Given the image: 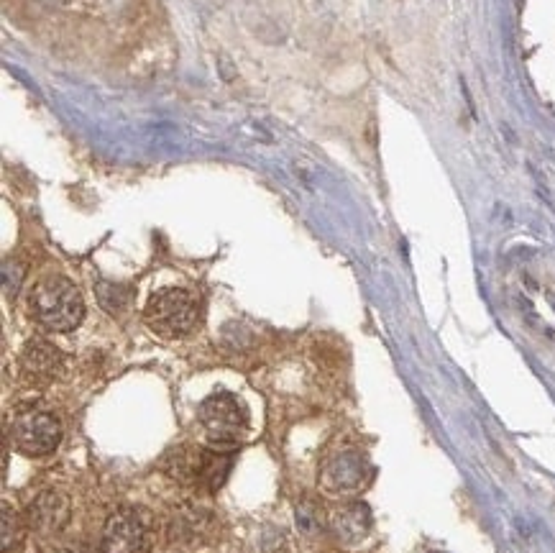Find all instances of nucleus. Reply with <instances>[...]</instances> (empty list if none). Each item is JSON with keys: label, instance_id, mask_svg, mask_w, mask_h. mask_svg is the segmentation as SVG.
<instances>
[{"label": "nucleus", "instance_id": "9b49d317", "mask_svg": "<svg viewBox=\"0 0 555 553\" xmlns=\"http://www.w3.org/2000/svg\"><path fill=\"white\" fill-rule=\"evenodd\" d=\"M98 295L103 308H108L110 313L123 310L128 305V290H123L121 285H108V282H103V285L98 287Z\"/></svg>", "mask_w": 555, "mask_h": 553}, {"label": "nucleus", "instance_id": "9d476101", "mask_svg": "<svg viewBox=\"0 0 555 553\" xmlns=\"http://www.w3.org/2000/svg\"><path fill=\"white\" fill-rule=\"evenodd\" d=\"M24 528H21V518L11 505H3V553H11L13 548L21 543Z\"/></svg>", "mask_w": 555, "mask_h": 553}, {"label": "nucleus", "instance_id": "0eeeda50", "mask_svg": "<svg viewBox=\"0 0 555 553\" xmlns=\"http://www.w3.org/2000/svg\"><path fill=\"white\" fill-rule=\"evenodd\" d=\"M70 513V500L62 492L47 489L29 505V525L39 530V533H44V536H52V533H59L64 525L70 523Z\"/></svg>", "mask_w": 555, "mask_h": 553}, {"label": "nucleus", "instance_id": "1a4fd4ad", "mask_svg": "<svg viewBox=\"0 0 555 553\" xmlns=\"http://www.w3.org/2000/svg\"><path fill=\"white\" fill-rule=\"evenodd\" d=\"M233 456L226 451H200V464H197V487H208L210 492L218 489L220 484L226 482L228 474H231Z\"/></svg>", "mask_w": 555, "mask_h": 553}, {"label": "nucleus", "instance_id": "f8f14e48", "mask_svg": "<svg viewBox=\"0 0 555 553\" xmlns=\"http://www.w3.org/2000/svg\"><path fill=\"white\" fill-rule=\"evenodd\" d=\"M67 553H95V551L90 546H85V543H80V546L70 548V551H67Z\"/></svg>", "mask_w": 555, "mask_h": 553}, {"label": "nucleus", "instance_id": "423d86ee", "mask_svg": "<svg viewBox=\"0 0 555 553\" xmlns=\"http://www.w3.org/2000/svg\"><path fill=\"white\" fill-rule=\"evenodd\" d=\"M21 374L29 379L31 385H47L62 374L64 356L57 346L47 344V341H29L26 349L21 351Z\"/></svg>", "mask_w": 555, "mask_h": 553}, {"label": "nucleus", "instance_id": "39448f33", "mask_svg": "<svg viewBox=\"0 0 555 553\" xmlns=\"http://www.w3.org/2000/svg\"><path fill=\"white\" fill-rule=\"evenodd\" d=\"M11 438L21 454L26 456H47L62 441V425L54 415L44 413V410H21L13 418Z\"/></svg>", "mask_w": 555, "mask_h": 553}, {"label": "nucleus", "instance_id": "20e7f679", "mask_svg": "<svg viewBox=\"0 0 555 553\" xmlns=\"http://www.w3.org/2000/svg\"><path fill=\"white\" fill-rule=\"evenodd\" d=\"M151 543V515L141 507H121L103 528L105 553H146Z\"/></svg>", "mask_w": 555, "mask_h": 553}, {"label": "nucleus", "instance_id": "f03ea898", "mask_svg": "<svg viewBox=\"0 0 555 553\" xmlns=\"http://www.w3.org/2000/svg\"><path fill=\"white\" fill-rule=\"evenodd\" d=\"M197 300L182 287H167L151 295L146 303L144 321L154 333L164 338H182L197 326Z\"/></svg>", "mask_w": 555, "mask_h": 553}, {"label": "nucleus", "instance_id": "f257e3e1", "mask_svg": "<svg viewBox=\"0 0 555 553\" xmlns=\"http://www.w3.org/2000/svg\"><path fill=\"white\" fill-rule=\"evenodd\" d=\"M31 315L41 328L54 333H70L85 318V303L77 287L67 277H44L31 290Z\"/></svg>", "mask_w": 555, "mask_h": 553}, {"label": "nucleus", "instance_id": "7ed1b4c3", "mask_svg": "<svg viewBox=\"0 0 555 553\" xmlns=\"http://www.w3.org/2000/svg\"><path fill=\"white\" fill-rule=\"evenodd\" d=\"M197 420L215 449L236 446L249 431V410L231 392H215L197 410Z\"/></svg>", "mask_w": 555, "mask_h": 553}, {"label": "nucleus", "instance_id": "6e6552de", "mask_svg": "<svg viewBox=\"0 0 555 553\" xmlns=\"http://www.w3.org/2000/svg\"><path fill=\"white\" fill-rule=\"evenodd\" d=\"M371 530V515L366 505H348L333 515V533L343 543H359L364 541L366 533Z\"/></svg>", "mask_w": 555, "mask_h": 553}]
</instances>
